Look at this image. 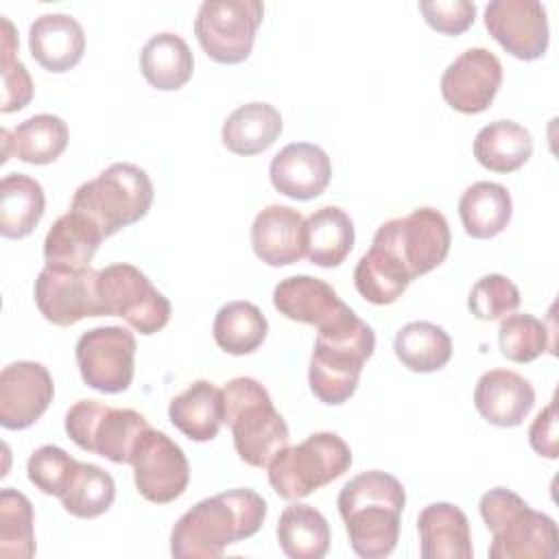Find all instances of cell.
I'll return each mask as SVG.
<instances>
[{
	"instance_id": "6da1fadb",
	"label": "cell",
	"mask_w": 559,
	"mask_h": 559,
	"mask_svg": "<svg viewBox=\"0 0 559 559\" xmlns=\"http://www.w3.org/2000/svg\"><path fill=\"white\" fill-rule=\"evenodd\" d=\"M266 518V502L253 489H229L199 500L170 533V555L177 559H214L229 544L255 535Z\"/></svg>"
},
{
	"instance_id": "7a4b0ae2",
	"label": "cell",
	"mask_w": 559,
	"mask_h": 559,
	"mask_svg": "<svg viewBox=\"0 0 559 559\" xmlns=\"http://www.w3.org/2000/svg\"><path fill=\"white\" fill-rule=\"evenodd\" d=\"M336 504L358 557L382 559L395 550L406 504V491L395 476L380 469L362 472L343 485Z\"/></svg>"
},
{
	"instance_id": "3957f363",
	"label": "cell",
	"mask_w": 559,
	"mask_h": 559,
	"mask_svg": "<svg viewBox=\"0 0 559 559\" xmlns=\"http://www.w3.org/2000/svg\"><path fill=\"white\" fill-rule=\"evenodd\" d=\"M376 349V334L352 308L319 330L314 341L308 382L323 404H345L358 389L362 365Z\"/></svg>"
},
{
	"instance_id": "277c9868",
	"label": "cell",
	"mask_w": 559,
	"mask_h": 559,
	"mask_svg": "<svg viewBox=\"0 0 559 559\" xmlns=\"http://www.w3.org/2000/svg\"><path fill=\"white\" fill-rule=\"evenodd\" d=\"M483 522L491 531V559H555L559 533L550 515L533 511L515 491L493 487L478 502Z\"/></svg>"
},
{
	"instance_id": "5b68a950",
	"label": "cell",
	"mask_w": 559,
	"mask_h": 559,
	"mask_svg": "<svg viewBox=\"0 0 559 559\" xmlns=\"http://www.w3.org/2000/svg\"><path fill=\"white\" fill-rule=\"evenodd\" d=\"M225 424L231 430L240 461L266 467L288 445V426L275 411L269 391L255 378H234L223 386Z\"/></svg>"
},
{
	"instance_id": "8992f818",
	"label": "cell",
	"mask_w": 559,
	"mask_h": 559,
	"mask_svg": "<svg viewBox=\"0 0 559 559\" xmlns=\"http://www.w3.org/2000/svg\"><path fill=\"white\" fill-rule=\"evenodd\" d=\"M153 203V181L135 164L116 162L96 179L81 183L72 197L70 210L87 216L103 236L138 223Z\"/></svg>"
},
{
	"instance_id": "52a82bcc",
	"label": "cell",
	"mask_w": 559,
	"mask_h": 559,
	"mask_svg": "<svg viewBox=\"0 0 559 559\" xmlns=\"http://www.w3.org/2000/svg\"><path fill=\"white\" fill-rule=\"evenodd\" d=\"M352 450L336 432H314L297 445L282 448L269 467V483L284 500H301L343 476Z\"/></svg>"
},
{
	"instance_id": "ba28073f",
	"label": "cell",
	"mask_w": 559,
	"mask_h": 559,
	"mask_svg": "<svg viewBox=\"0 0 559 559\" xmlns=\"http://www.w3.org/2000/svg\"><path fill=\"white\" fill-rule=\"evenodd\" d=\"M148 428L144 415L131 408H111L96 400H79L66 415L68 437L85 452L111 463H131L140 435Z\"/></svg>"
},
{
	"instance_id": "9c48e42d",
	"label": "cell",
	"mask_w": 559,
	"mask_h": 559,
	"mask_svg": "<svg viewBox=\"0 0 559 559\" xmlns=\"http://www.w3.org/2000/svg\"><path fill=\"white\" fill-rule=\"evenodd\" d=\"M450 242L445 216L435 207H417L402 218L382 223L371 245L391 251L415 280L445 260Z\"/></svg>"
},
{
	"instance_id": "30bf717a",
	"label": "cell",
	"mask_w": 559,
	"mask_h": 559,
	"mask_svg": "<svg viewBox=\"0 0 559 559\" xmlns=\"http://www.w3.org/2000/svg\"><path fill=\"white\" fill-rule=\"evenodd\" d=\"M262 15L258 0H205L194 17V35L210 59L242 63L251 55Z\"/></svg>"
},
{
	"instance_id": "8fae6325",
	"label": "cell",
	"mask_w": 559,
	"mask_h": 559,
	"mask_svg": "<svg viewBox=\"0 0 559 559\" xmlns=\"http://www.w3.org/2000/svg\"><path fill=\"white\" fill-rule=\"evenodd\" d=\"M105 317L124 319L140 334L159 332L170 319V301L133 264L118 262L98 271Z\"/></svg>"
},
{
	"instance_id": "7c38bea8",
	"label": "cell",
	"mask_w": 559,
	"mask_h": 559,
	"mask_svg": "<svg viewBox=\"0 0 559 559\" xmlns=\"http://www.w3.org/2000/svg\"><path fill=\"white\" fill-rule=\"evenodd\" d=\"M81 378L100 393H122L133 380L135 338L118 325L83 332L74 347Z\"/></svg>"
},
{
	"instance_id": "4fadbf2b",
	"label": "cell",
	"mask_w": 559,
	"mask_h": 559,
	"mask_svg": "<svg viewBox=\"0 0 559 559\" xmlns=\"http://www.w3.org/2000/svg\"><path fill=\"white\" fill-rule=\"evenodd\" d=\"M131 465L140 496L155 504L177 500L190 480V465L183 450L168 435L151 426L140 435Z\"/></svg>"
},
{
	"instance_id": "5bb4252c",
	"label": "cell",
	"mask_w": 559,
	"mask_h": 559,
	"mask_svg": "<svg viewBox=\"0 0 559 559\" xmlns=\"http://www.w3.org/2000/svg\"><path fill=\"white\" fill-rule=\"evenodd\" d=\"M35 304L46 321L70 328L85 317H105L98 295V271L44 266L35 280Z\"/></svg>"
},
{
	"instance_id": "9a60e30c",
	"label": "cell",
	"mask_w": 559,
	"mask_h": 559,
	"mask_svg": "<svg viewBox=\"0 0 559 559\" xmlns=\"http://www.w3.org/2000/svg\"><path fill=\"white\" fill-rule=\"evenodd\" d=\"M485 28L513 57L539 59L550 39L546 7L537 0H493L485 7Z\"/></svg>"
},
{
	"instance_id": "2e32d148",
	"label": "cell",
	"mask_w": 559,
	"mask_h": 559,
	"mask_svg": "<svg viewBox=\"0 0 559 559\" xmlns=\"http://www.w3.org/2000/svg\"><path fill=\"white\" fill-rule=\"evenodd\" d=\"M502 83V63L487 48H467L441 74L445 103L461 114L485 111Z\"/></svg>"
},
{
	"instance_id": "e0dca14e",
	"label": "cell",
	"mask_w": 559,
	"mask_h": 559,
	"mask_svg": "<svg viewBox=\"0 0 559 559\" xmlns=\"http://www.w3.org/2000/svg\"><path fill=\"white\" fill-rule=\"evenodd\" d=\"M55 395L52 376L41 362L17 360L0 373V424L9 430L33 426Z\"/></svg>"
},
{
	"instance_id": "ac0fdd59",
	"label": "cell",
	"mask_w": 559,
	"mask_h": 559,
	"mask_svg": "<svg viewBox=\"0 0 559 559\" xmlns=\"http://www.w3.org/2000/svg\"><path fill=\"white\" fill-rule=\"evenodd\" d=\"M269 177L280 194L297 201H310L328 188L332 162L321 146L293 142L271 159Z\"/></svg>"
},
{
	"instance_id": "d6986e66",
	"label": "cell",
	"mask_w": 559,
	"mask_h": 559,
	"mask_svg": "<svg viewBox=\"0 0 559 559\" xmlns=\"http://www.w3.org/2000/svg\"><path fill=\"white\" fill-rule=\"evenodd\" d=\"M253 253L269 266H288L306 255V218L288 205L260 210L251 225Z\"/></svg>"
},
{
	"instance_id": "ffe728a7",
	"label": "cell",
	"mask_w": 559,
	"mask_h": 559,
	"mask_svg": "<svg viewBox=\"0 0 559 559\" xmlns=\"http://www.w3.org/2000/svg\"><path fill=\"white\" fill-rule=\"evenodd\" d=\"M535 404L533 384L509 369H491L483 373L474 389V406L493 426H520Z\"/></svg>"
},
{
	"instance_id": "44dd1931",
	"label": "cell",
	"mask_w": 559,
	"mask_h": 559,
	"mask_svg": "<svg viewBox=\"0 0 559 559\" xmlns=\"http://www.w3.org/2000/svg\"><path fill=\"white\" fill-rule=\"evenodd\" d=\"M273 306L290 321L314 325L317 330L332 323L349 306L336 290L312 275H293L273 288Z\"/></svg>"
},
{
	"instance_id": "7402d4cb",
	"label": "cell",
	"mask_w": 559,
	"mask_h": 559,
	"mask_svg": "<svg viewBox=\"0 0 559 559\" xmlns=\"http://www.w3.org/2000/svg\"><path fill=\"white\" fill-rule=\"evenodd\" d=\"M28 50L48 72H68L85 52V33L68 13H44L28 28Z\"/></svg>"
},
{
	"instance_id": "603a6c76",
	"label": "cell",
	"mask_w": 559,
	"mask_h": 559,
	"mask_svg": "<svg viewBox=\"0 0 559 559\" xmlns=\"http://www.w3.org/2000/svg\"><path fill=\"white\" fill-rule=\"evenodd\" d=\"M421 559H472L467 515L452 502H432L417 518Z\"/></svg>"
},
{
	"instance_id": "cb8c5ba5",
	"label": "cell",
	"mask_w": 559,
	"mask_h": 559,
	"mask_svg": "<svg viewBox=\"0 0 559 559\" xmlns=\"http://www.w3.org/2000/svg\"><path fill=\"white\" fill-rule=\"evenodd\" d=\"M70 131L68 124L52 114H37L20 122L13 131L2 129V162L11 155L26 164H50L55 162L68 146Z\"/></svg>"
},
{
	"instance_id": "d4e9b609",
	"label": "cell",
	"mask_w": 559,
	"mask_h": 559,
	"mask_svg": "<svg viewBox=\"0 0 559 559\" xmlns=\"http://www.w3.org/2000/svg\"><path fill=\"white\" fill-rule=\"evenodd\" d=\"M103 231L83 214L70 210L59 216L44 238V258L55 269H87L103 242Z\"/></svg>"
},
{
	"instance_id": "484cf974",
	"label": "cell",
	"mask_w": 559,
	"mask_h": 559,
	"mask_svg": "<svg viewBox=\"0 0 559 559\" xmlns=\"http://www.w3.org/2000/svg\"><path fill=\"white\" fill-rule=\"evenodd\" d=\"M173 426L192 441H212L225 424L223 389L207 380L192 382L168 404Z\"/></svg>"
},
{
	"instance_id": "4316f807",
	"label": "cell",
	"mask_w": 559,
	"mask_h": 559,
	"mask_svg": "<svg viewBox=\"0 0 559 559\" xmlns=\"http://www.w3.org/2000/svg\"><path fill=\"white\" fill-rule=\"evenodd\" d=\"M280 111L269 103H247L236 107L221 129V140L234 155H255L266 151L282 133Z\"/></svg>"
},
{
	"instance_id": "83f0119b",
	"label": "cell",
	"mask_w": 559,
	"mask_h": 559,
	"mask_svg": "<svg viewBox=\"0 0 559 559\" xmlns=\"http://www.w3.org/2000/svg\"><path fill=\"white\" fill-rule=\"evenodd\" d=\"M354 238L349 214L336 205L319 207L306 218V258L317 266L332 269L343 264Z\"/></svg>"
},
{
	"instance_id": "f1b7e54d",
	"label": "cell",
	"mask_w": 559,
	"mask_h": 559,
	"mask_svg": "<svg viewBox=\"0 0 559 559\" xmlns=\"http://www.w3.org/2000/svg\"><path fill=\"white\" fill-rule=\"evenodd\" d=\"M513 203L502 183L476 181L459 199V216L467 236L485 240L498 236L511 221Z\"/></svg>"
},
{
	"instance_id": "f546056e",
	"label": "cell",
	"mask_w": 559,
	"mask_h": 559,
	"mask_svg": "<svg viewBox=\"0 0 559 559\" xmlns=\"http://www.w3.org/2000/svg\"><path fill=\"white\" fill-rule=\"evenodd\" d=\"M140 70L153 87L162 92L179 90L192 76V50L183 37L175 33H157L142 46Z\"/></svg>"
},
{
	"instance_id": "4dcf8cb0",
	"label": "cell",
	"mask_w": 559,
	"mask_h": 559,
	"mask_svg": "<svg viewBox=\"0 0 559 559\" xmlns=\"http://www.w3.org/2000/svg\"><path fill=\"white\" fill-rule=\"evenodd\" d=\"M533 155V138L528 129L513 120H493L474 138V157L493 173H513Z\"/></svg>"
},
{
	"instance_id": "1f68e13d",
	"label": "cell",
	"mask_w": 559,
	"mask_h": 559,
	"mask_svg": "<svg viewBox=\"0 0 559 559\" xmlns=\"http://www.w3.org/2000/svg\"><path fill=\"white\" fill-rule=\"evenodd\" d=\"M46 207L44 190L37 179L11 173L0 181V234L24 238L41 221Z\"/></svg>"
},
{
	"instance_id": "d6a6232c",
	"label": "cell",
	"mask_w": 559,
	"mask_h": 559,
	"mask_svg": "<svg viewBox=\"0 0 559 559\" xmlns=\"http://www.w3.org/2000/svg\"><path fill=\"white\" fill-rule=\"evenodd\" d=\"M277 542L290 559H321L330 550V526L321 511L295 502L277 520Z\"/></svg>"
},
{
	"instance_id": "836d02e7",
	"label": "cell",
	"mask_w": 559,
	"mask_h": 559,
	"mask_svg": "<svg viewBox=\"0 0 559 559\" xmlns=\"http://www.w3.org/2000/svg\"><path fill=\"white\" fill-rule=\"evenodd\" d=\"M393 349L406 369L432 373L445 367L452 358V338L437 323L413 321L395 334Z\"/></svg>"
},
{
	"instance_id": "e575fe53",
	"label": "cell",
	"mask_w": 559,
	"mask_h": 559,
	"mask_svg": "<svg viewBox=\"0 0 559 559\" xmlns=\"http://www.w3.org/2000/svg\"><path fill=\"white\" fill-rule=\"evenodd\" d=\"M411 275L404 264L386 249L371 245V249L358 260L354 269L356 290L376 306L393 304L411 284Z\"/></svg>"
},
{
	"instance_id": "d590c367",
	"label": "cell",
	"mask_w": 559,
	"mask_h": 559,
	"mask_svg": "<svg viewBox=\"0 0 559 559\" xmlns=\"http://www.w3.org/2000/svg\"><path fill=\"white\" fill-rule=\"evenodd\" d=\"M269 332V321L251 301H229L218 308L212 325L216 345L231 354L245 356L255 352Z\"/></svg>"
},
{
	"instance_id": "8d00e7d4",
	"label": "cell",
	"mask_w": 559,
	"mask_h": 559,
	"mask_svg": "<svg viewBox=\"0 0 559 559\" xmlns=\"http://www.w3.org/2000/svg\"><path fill=\"white\" fill-rule=\"evenodd\" d=\"M57 498L61 500L63 509L74 518H98L114 504L116 483L111 474L103 467L92 463H79Z\"/></svg>"
},
{
	"instance_id": "74e56055",
	"label": "cell",
	"mask_w": 559,
	"mask_h": 559,
	"mask_svg": "<svg viewBox=\"0 0 559 559\" xmlns=\"http://www.w3.org/2000/svg\"><path fill=\"white\" fill-rule=\"evenodd\" d=\"M33 504L11 487L0 491V557L31 559L35 555Z\"/></svg>"
},
{
	"instance_id": "f35d334b",
	"label": "cell",
	"mask_w": 559,
	"mask_h": 559,
	"mask_svg": "<svg viewBox=\"0 0 559 559\" xmlns=\"http://www.w3.org/2000/svg\"><path fill=\"white\" fill-rule=\"evenodd\" d=\"M498 345L504 358L531 362L548 349V330L528 312L507 314L498 328Z\"/></svg>"
},
{
	"instance_id": "ab89813d",
	"label": "cell",
	"mask_w": 559,
	"mask_h": 559,
	"mask_svg": "<svg viewBox=\"0 0 559 559\" xmlns=\"http://www.w3.org/2000/svg\"><path fill=\"white\" fill-rule=\"evenodd\" d=\"M520 301V290L507 275L489 273L472 286L467 308L480 321H496L511 314Z\"/></svg>"
},
{
	"instance_id": "60d3db41",
	"label": "cell",
	"mask_w": 559,
	"mask_h": 559,
	"mask_svg": "<svg viewBox=\"0 0 559 559\" xmlns=\"http://www.w3.org/2000/svg\"><path fill=\"white\" fill-rule=\"evenodd\" d=\"M79 461L72 459L59 445H41L37 448L26 463L28 480L48 496H59L68 485L72 472L76 469Z\"/></svg>"
},
{
	"instance_id": "b9f144b4",
	"label": "cell",
	"mask_w": 559,
	"mask_h": 559,
	"mask_svg": "<svg viewBox=\"0 0 559 559\" xmlns=\"http://www.w3.org/2000/svg\"><path fill=\"white\" fill-rule=\"evenodd\" d=\"M419 11L426 24L443 35H461L476 17V4L469 0H424Z\"/></svg>"
},
{
	"instance_id": "7bdbcfd3",
	"label": "cell",
	"mask_w": 559,
	"mask_h": 559,
	"mask_svg": "<svg viewBox=\"0 0 559 559\" xmlns=\"http://www.w3.org/2000/svg\"><path fill=\"white\" fill-rule=\"evenodd\" d=\"M2 103L0 111L24 109L33 98V79L20 59H2Z\"/></svg>"
},
{
	"instance_id": "ee69618b",
	"label": "cell",
	"mask_w": 559,
	"mask_h": 559,
	"mask_svg": "<svg viewBox=\"0 0 559 559\" xmlns=\"http://www.w3.org/2000/svg\"><path fill=\"white\" fill-rule=\"evenodd\" d=\"M528 443L531 448L546 459L559 456V437H557V404L555 400L537 413L528 428Z\"/></svg>"
},
{
	"instance_id": "f6af8a7d",
	"label": "cell",
	"mask_w": 559,
	"mask_h": 559,
	"mask_svg": "<svg viewBox=\"0 0 559 559\" xmlns=\"http://www.w3.org/2000/svg\"><path fill=\"white\" fill-rule=\"evenodd\" d=\"M0 24H2V31H0V52H2V59H15V52H17L15 28L9 22V17H0Z\"/></svg>"
}]
</instances>
